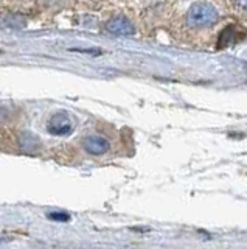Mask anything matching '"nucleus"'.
Masks as SVG:
<instances>
[{
  "instance_id": "obj_5",
  "label": "nucleus",
  "mask_w": 247,
  "mask_h": 249,
  "mask_svg": "<svg viewBox=\"0 0 247 249\" xmlns=\"http://www.w3.org/2000/svg\"><path fill=\"white\" fill-rule=\"evenodd\" d=\"M235 37H236V36H235V27L229 25V27L221 33L219 44H218V45H219V47H226V45H229V44L233 42V39H235Z\"/></svg>"
},
{
  "instance_id": "obj_4",
  "label": "nucleus",
  "mask_w": 247,
  "mask_h": 249,
  "mask_svg": "<svg viewBox=\"0 0 247 249\" xmlns=\"http://www.w3.org/2000/svg\"><path fill=\"white\" fill-rule=\"evenodd\" d=\"M106 28L114 35H120V36H129L134 33V27L126 18H114L112 20L107 22Z\"/></svg>"
},
{
  "instance_id": "obj_2",
  "label": "nucleus",
  "mask_w": 247,
  "mask_h": 249,
  "mask_svg": "<svg viewBox=\"0 0 247 249\" xmlns=\"http://www.w3.org/2000/svg\"><path fill=\"white\" fill-rule=\"evenodd\" d=\"M73 129V123L67 112L55 114L49 122V131L55 136H67Z\"/></svg>"
},
{
  "instance_id": "obj_1",
  "label": "nucleus",
  "mask_w": 247,
  "mask_h": 249,
  "mask_svg": "<svg viewBox=\"0 0 247 249\" xmlns=\"http://www.w3.org/2000/svg\"><path fill=\"white\" fill-rule=\"evenodd\" d=\"M216 20H218V13H216V10L210 3H205V2L195 3L190 8V11L187 14L188 25L196 27V28L212 27Z\"/></svg>"
},
{
  "instance_id": "obj_7",
  "label": "nucleus",
  "mask_w": 247,
  "mask_h": 249,
  "mask_svg": "<svg viewBox=\"0 0 247 249\" xmlns=\"http://www.w3.org/2000/svg\"><path fill=\"white\" fill-rule=\"evenodd\" d=\"M236 2H238V5L241 6L244 11H247V0H236Z\"/></svg>"
},
{
  "instance_id": "obj_3",
  "label": "nucleus",
  "mask_w": 247,
  "mask_h": 249,
  "mask_svg": "<svg viewBox=\"0 0 247 249\" xmlns=\"http://www.w3.org/2000/svg\"><path fill=\"white\" fill-rule=\"evenodd\" d=\"M84 150H86L89 154H94V156H99V154H104L106 151H109V142L106 139L99 137V136H89L84 139L82 142Z\"/></svg>"
},
{
  "instance_id": "obj_6",
  "label": "nucleus",
  "mask_w": 247,
  "mask_h": 249,
  "mask_svg": "<svg viewBox=\"0 0 247 249\" xmlns=\"http://www.w3.org/2000/svg\"><path fill=\"white\" fill-rule=\"evenodd\" d=\"M50 218H51V220H56V221H67L68 215L67 213H51Z\"/></svg>"
}]
</instances>
